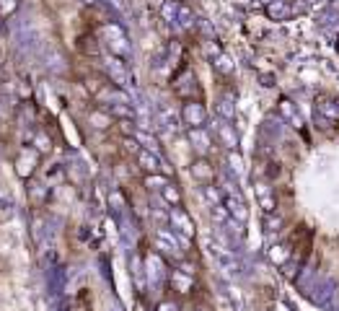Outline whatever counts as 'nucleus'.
I'll return each instance as SVG.
<instances>
[{
  "mask_svg": "<svg viewBox=\"0 0 339 311\" xmlns=\"http://www.w3.org/2000/svg\"><path fill=\"white\" fill-rule=\"evenodd\" d=\"M182 119H184V125H189L192 130H197V127L205 125L207 112L200 101H189V104H184V109H182Z\"/></svg>",
  "mask_w": 339,
  "mask_h": 311,
  "instance_id": "f257e3e1",
  "label": "nucleus"
},
{
  "mask_svg": "<svg viewBox=\"0 0 339 311\" xmlns=\"http://www.w3.org/2000/svg\"><path fill=\"white\" fill-rule=\"evenodd\" d=\"M171 226L176 229L179 236H184V239H192L194 236V223L189 221V215L184 213L182 208H171Z\"/></svg>",
  "mask_w": 339,
  "mask_h": 311,
  "instance_id": "f03ea898",
  "label": "nucleus"
},
{
  "mask_svg": "<svg viewBox=\"0 0 339 311\" xmlns=\"http://www.w3.org/2000/svg\"><path fill=\"white\" fill-rule=\"evenodd\" d=\"M138 164L145 174H161V158H158V153H153V150L142 148L138 153Z\"/></svg>",
  "mask_w": 339,
  "mask_h": 311,
  "instance_id": "7ed1b4c3",
  "label": "nucleus"
},
{
  "mask_svg": "<svg viewBox=\"0 0 339 311\" xmlns=\"http://www.w3.org/2000/svg\"><path fill=\"white\" fill-rule=\"evenodd\" d=\"M225 210H228L233 218H238L241 223L248 218V210H246L244 200H241V197H236V195H228V197H225Z\"/></svg>",
  "mask_w": 339,
  "mask_h": 311,
  "instance_id": "20e7f679",
  "label": "nucleus"
},
{
  "mask_svg": "<svg viewBox=\"0 0 339 311\" xmlns=\"http://www.w3.org/2000/svg\"><path fill=\"white\" fill-rule=\"evenodd\" d=\"M192 177L197 181H210L215 177V171H213V166H210L205 158H197V161L192 164Z\"/></svg>",
  "mask_w": 339,
  "mask_h": 311,
  "instance_id": "39448f33",
  "label": "nucleus"
},
{
  "mask_svg": "<svg viewBox=\"0 0 339 311\" xmlns=\"http://www.w3.org/2000/svg\"><path fill=\"white\" fill-rule=\"evenodd\" d=\"M171 283H174V288H176L179 293H189L192 285H194V278L189 275V272H184V270H174Z\"/></svg>",
  "mask_w": 339,
  "mask_h": 311,
  "instance_id": "423d86ee",
  "label": "nucleus"
},
{
  "mask_svg": "<svg viewBox=\"0 0 339 311\" xmlns=\"http://www.w3.org/2000/svg\"><path fill=\"white\" fill-rule=\"evenodd\" d=\"M290 257V244H275L272 249H269V260H272L275 264H285Z\"/></svg>",
  "mask_w": 339,
  "mask_h": 311,
  "instance_id": "0eeeda50",
  "label": "nucleus"
},
{
  "mask_svg": "<svg viewBox=\"0 0 339 311\" xmlns=\"http://www.w3.org/2000/svg\"><path fill=\"white\" fill-rule=\"evenodd\" d=\"M161 192H163V200L169 202L171 208H179V205H182V192H179L176 184H166Z\"/></svg>",
  "mask_w": 339,
  "mask_h": 311,
  "instance_id": "6e6552de",
  "label": "nucleus"
},
{
  "mask_svg": "<svg viewBox=\"0 0 339 311\" xmlns=\"http://www.w3.org/2000/svg\"><path fill=\"white\" fill-rule=\"evenodd\" d=\"M135 138H138V143H142V148L145 150H158V140L153 138V135H148V132H135Z\"/></svg>",
  "mask_w": 339,
  "mask_h": 311,
  "instance_id": "1a4fd4ad",
  "label": "nucleus"
},
{
  "mask_svg": "<svg viewBox=\"0 0 339 311\" xmlns=\"http://www.w3.org/2000/svg\"><path fill=\"white\" fill-rule=\"evenodd\" d=\"M220 138H223V143H225L231 150L236 148V132L231 130V125H223V127H220Z\"/></svg>",
  "mask_w": 339,
  "mask_h": 311,
  "instance_id": "9d476101",
  "label": "nucleus"
},
{
  "mask_svg": "<svg viewBox=\"0 0 339 311\" xmlns=\"http://www.w3.org/2000/svg\"><path fill=\"white\" fill-rule=\"evenodd\" d=\"M107 112H109V115H117V117H127V119L135 117V112L130 107H124V104H122V107H119V104H111V107H107Z\"/></svg>",
  "mask_w": 339,
  "mask_h": 311,
  "instance_id": "9b49d317",
  "label": "nucleus"
},
{
  "mask_svg": "<svg viewBox=\"0 0 339 311\" xmlns=\"http://www.w3.org/2000/svg\"><path fill=\"white\" fill-rule=\"evenodd\" d=\"M145 184L148 187H166V184H169V181H166V177H161V174H148V177H145Z\"/></svg>",
  "mask_w": 339,
  "mask_h": 311,
  "instance_id": "f8f14e48",
  "label": "nucleus"
},
{
  "mask_svg": "<svg viewBox=\"0 0 339 311\" xmlns=\"http://www.w3.org/2000/svg\"><path fill=\"white\" fill-rule=\"evenodd\" d=\"M91 122H93V127L104 130V127H109V117H107V115H99V112H93V115H91Z\"/></svg>",
  "mask_w": 339,
  "mask_h": 311,
  "instance_id": "ddd939ff",
  "label": "nucleus"
},
{
  "mask_svg": "<svg viewBox=\"0 0 339 311\" xmlns=\"http://www.w3.org/2000/svg\"><path fill=\"white\" fill-rule=\"evenodd\" d=\"M36 150H42V153H49V150H52L49 140L44 138V135H42V138H39V135H36Z\"/></svg>",
  "mask_w": 339,
  "mask_h": 311,
  "instance_id": "4468645a",
  "label": "nucleus"
},
{
  "mask_svg": "<svg viewBox=\"0 0 339 311\" xmlns=\"http://www.w3.org/2000/svg\"><path fill=\"white\" fill-rule=\"evenodd\" d=\"M280 226H282L280 218H272V213L267 215V231H280Z\"/></svg>",
  "mask_w": 339,
  "mask_h": 311,
  "instance_id": "2eb2a0df",
  "label": "nucleus"
},
{
  "mask_svg": "<svg viewBox=\"0 0 339 311\" xmlns=\"http://www.w3.org/2000/svg\"><path fill=\"white\" fill-rule=\"evenodd\" d=\"M215 65H217V70H225V73H231V60H228V57H223V55H220V57H217V63H215Z\"/></svg>",
  "mask_w": 339,
  "mask_h": 311,
  "instance_id": "dca6fc26",
  "label": "nucleus"
},
{
  "mask_svg": "<svg viewBox=\"0 0 339 311\" xmlns=\"http://www.w3.org/2000/svg\"><path fill=\"white\" fill-rule=\"evenodd\" d=\"M280 109H282V115L293 117V107H290V101H288V98H282V101H280Z\"/></svg>",
  "mask_w": 339,
  "mask_h": 311,
  "instance_id": "f3484780",
  "label": "nucleus"
},
{
  "mask_svg": "<svg viewBox=\"0 0 339 311\" xmlns=\"http://www.w3.org/2000/svg\"><path fill=\"white\" fill-rule=\"evenodd\" d=\"M231 164H233V169H241V158H238V153H231Z\"/></svg>",
  "mask_w": 339,
  "mask_h": 311,
  "instance_id": "a211bd4d",
  "label": "nucleus"
},
{
  "mask_svg": "<svg viewBox=\"0 0 339 311\" xmlns=\"http://www.w3.org/2000/svg\"><path fill=\"white\" fill-rule=\"evenodd\" d=\"M161 311H176V306H171V303H161Z\"/></svg>",
  "mask_w": 339,
  "mask_h": 311,
  "instance_id": "6ab92c4d",
  "label": "nucleus"
},
{
  "mask_svg": "<svg viewBox=\"0 0 339 311\" xmlns=\"http://www.w3.org/2000/svg\"><path fill=\"white\" fill-rule=\"evenodd\" d=\"M80 3H83V5H93L96 0H80Z\"/></svg>",
  "mask_w": 339,
  "mask_h": 311,
  "instance_id": "aec40b11",
  "label": "nucleus"
}]
</instances>
